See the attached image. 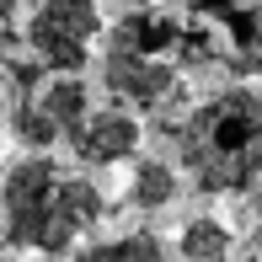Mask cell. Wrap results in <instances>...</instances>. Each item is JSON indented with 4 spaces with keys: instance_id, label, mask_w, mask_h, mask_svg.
<instances>
[{
    "instance_id": "7c38bea8",
    "label": "cell",
    "mask_w": 262,
    "mask_h": 262,
    "mask_svg": "<svg viewBox=\"0 0 262 262\" xmlns=\"http://www.w3.org/2000/svg\"><path fill=\"white\" fill-rule=\"evenodd\" d=\"M11 38H21V32H6V27H0V70L16 59V54H11Z\"/></svg>"
},
{
    "instance_id": "52a82bcc",
    "label": "cell",
    "mask_w": 262,
    "mask_h": 262,
    "mask_svg": "<svg viewBox=\"0 0 262 262\" xmlns=\"http://www.w3.org/2000/svg\"><path fill=\"white\" fill-rule=\"evenodd\" d=\"M177 257L182 262H230L235 257V230L214 214H193L177 235Z\"/></svg>"
},
{
    "instance_id": "8992f818",
    "label": "cell",
    "mask_w": 262,
    "mask_h": 262,
    "mask_svg": "<svg viewBox=\"0 0 262 262\" xmlns=\"http://www.w3.org/2000/svg\"><path fill=\"white\" fill-rule=\"evenodd\" d=\"M38 107L49 113V123H54L64 139L75 134L91 113H97V107H91V86H86L80 75H49V80H43V91H38Z\"/></svg>"
},
{
    "instance_id": "ba28073f",
    "label": "cell",
    "mask_w": 262,
    "mask_h": 262,
    "mask_svg": "<svg viewBox=\"0 0 262 262\" xmlns=\"http://www.w3.org/2000/svg\"><path fill=\"white\" fill-rule=\"evenodd\" d=\"M70 262H171V252L156 230H128V235H113V241L80 246Z\"/></svg>"
},
{
    "instance_id": "5bb4252c",
    "label": "cell",
    "mask_w": 262,
    "mask_h": 262,
    "mask_svg": "<svg viewBox=\"0 0 262 262\" xmlns=\"http://www.w3.org/2000/svg\"><path fill=\"white\" fill-rule=\"evenodd\" d=\"M0 262H21V257H16V252H0Z\"/></svg>"
},
{
    "instance_id": "7a4b0ae2",
    "label": "cell",
    "mask_w": 262,
    "mask_h": 262,
    "mask_svg": "<svg viewBox=\"0 0 262 262\" xmlns=\"http://www.w3.org/2000/svg\"><path fill=\"white\" fill-rule=\"evenodd\" d=\"M161 134L171 139L182 177L204 198L262 187V91L257 86L214 91V97L193 102Z\"/></svg>"
},
{
    "instance_id": "30bf717a",
    "label": "cell",
    "mask_w": 262,
    "mask_h": 262,
    "mask_svg": "<svg viewBox=\"0 0 262 262\" xmlns=\"http://www.w3.org/2000/svg\"><path fill=\"white\" fill-rule=\"evenodd\" d=\"M246 220H252V235H257V246H262V187L252 193V204H246Z\"/></svg>"
},
{
    "instance_id": "4fadbf2b",
    "label": "cell",
    "mask_w": 262,
    "mask_h": 262,
    "mask_svg": "<svg viewBox=\"0 0 262 262\" xmlns=\"http://www.w3.org/2000/svg\"><path fill=\"white\" fill-rule=\"evenodd\" d=\"M123 6H128V11H145V6H156V0H123Z\"/></svg>"
},
{
    "instance_id": "9a60e30c",
    "label": "cell",
    "mask_w": 262,
    "mask_h": 262,
    "mask_svg": "<svg viewBox=\"0 0 262 262\" xmlns=\"http://www.w3.org/2000/svg\"><path fill=\"white\" fill-rule=\"evenodd\" d=\"M235 262H262V257H235Z\"/></svg>"
},
{
    "instance_id": "3957f363",
    "label": "cell",
    "mask_w": 262,
    "mask_h": 262,
    "mask_svg": "<svg viewBox=\"0 0 262 262\" xmlns=\"http://www.w3.org/2000/svg\"><path fill=\"white\" fill-rule=\"evenodd\" d=\"M102 32H107L102 0H38L21 21V49L49 75H80Z\"/></svg>"
},
{
    "instance_id": "8fae6325",
    "label": "cell",
    "mask_w": 262,
    "mask_h": 262,
    "mask_svg": "<svg viewBox=\"0 0 262 262\" xmlns=\"http://www.w3.org/2000/svg\"><path fill=\"white\" fill-rule=\"evenodd\" d=\"M21 6H27V0H0V27H6V32H11V21L21 16Z\"/></svg>"
},
{
    "instance_id": "5b68a950",
    "label": "cell",
    "mask_w": 262,
    "mask_h": 262,
    "mask_svg": "<svg viewBox=\"0 0 262 262\" xmlns=\"http://www.w3.org/2000/svg\"><path fill=\"white\" fill-rule=\"evenodd\" d=\"M177 193H182V177H177L166 161L145 156V161H134V171H128L123 204L134 209V214H161V209H171V204H177Z\"/></svg>"
},
{
    "instance_id": "9c48e42d",
    "label": "cell",
    "mask_w": 262,
    "mask_h": 262,
    "mask_svg": "<svg viewBox=\"0 0 262 262\" xmlns=\"http://www.w3.org/2000/svg\"><path fill=\"white\" fill-rule=\"evenodd\" d=\"M187 11L204 21V16H235L241 6H235V0H187Z\"/></svg>"
},
{
    "instance_id": "277c9868",
    "label": "cell",
    "mask_w": 262,
    "mask_h": 262,
    "mask_svg": "<svg viewBox=\"0 0 262 262\" xmlns=\"http://www.w3.org/2000/svg\"><path fill=\"white\" fill-rule=\"evenodd\" d=\"M139 139H145V123H139V113H128V107L107 102L97 113L86 118V123L75 128V134L64 139L75 166H86V171H97V166H118V161H134L139 156Z\"/></svg>"
},
{
    "instance_id": "6da1fadb",
    "label": "cell",
    "mask_w": 262,
    "mask_h": 262,
    "mask_svg": "<svg viewBox=\"0 0 262 262\" xmlns=\"http://www.w3.org/2000/svg\"><path fill=\"white\" fill-rule=\"evenodd\" d=\"M107 220V193L86 171L54 156H16L0 171V241L6 252L75 257L80 241Z\"/></svg>"
}]
</instances>
